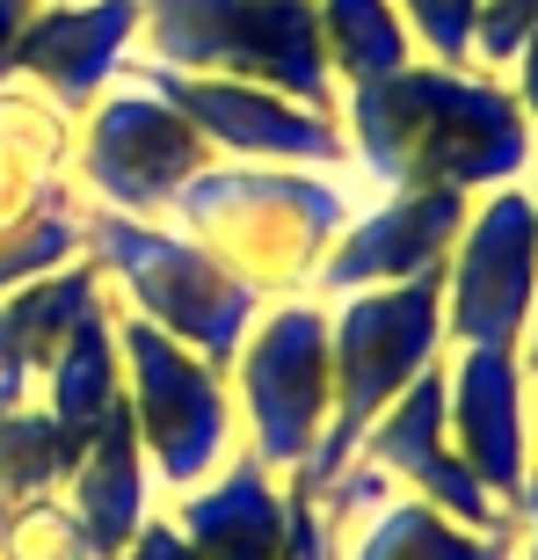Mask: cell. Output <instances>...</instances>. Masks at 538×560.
Masks as SVG:
<instances>
[{
  "label": "cell",
  "mask_w": 538,
  "mask_h": 560,
  "mask_svg": "<svg viewBox=\"0 0 538 560\" xmlns=\"http://www.w3.org/2000/svg\"><path fill=\"white\" fill-rule=\"evenodd\" d=\"M342 139H350L356 189H458L488 197L531 175L538 139L524 125L502 73L480 66L408 59L400 73L342 95Z\"/></svg>",
  "instance_id": "cell-1"
},
{
  "label": "cell",
  "mask_w": 538,
  "mask_h": 560,
  "mask_svg": "<svg viewBox=\"0 0 538 560\" xmlns=\"http://www.w3.org/2000/svg\"><path fill=\"white\" fill-rule=\"evenodd\" d=\"M364 205L356 175L342 167H269V161H211L197 183L175 197L167 226L189 233L197 248L248 284L262 306L277 299H313L320 262L335 233Z\"/></svg>",
  "instance_id": "cell-2"
},
{
  "label": "cell",
  "mask_w": 538,
  "mask_h": 560,
  "mask_svg": "<svg viewBox=\"0 0 538 560\" xmlns=\"http://www.w3.org/2000/svg\"><path fill=\"white\" fill-rule=\"evenodd\" d=\"M444 277H414V284H378L328 299V364H335V416L328 436L313 444V458L299 466V488H320L356 458L364 430H372L414 378L444 364Z\"/></svg>",
  "instance_id": "cell-3"
},
{
  "label": "cell",
  "mask_w": 538,
  "mask_h": 560,
  "mask_svg": "<svg viewBox=\"0 0 538 560\" xmlns=\"http://www.w3.org/2000/svg\"><path fill=\"white\" fill-rule=\"evenodd\" d=\"M81 255L95 262L103 291L131 320L161 328L167 342H183V350L211 357V364H233V350L248 342L255 313H262V299L248 284H233L167 219H117V211L81 205Z\"/></svg>",
  "instance_id": "cell-4"
},
{
  "label": "cell",
  "mask_w": 538,
  "mask_h": 560,
  "mask_svg": "<svg viewBox=\"0 0 538 560\" xmlns=\"http://www.w3.org/2000/svg\"><path fill=\"white\" fill-rule=\"evenodd\" d=\"M139 59L167 73L262 81L313 109H342L313 0H139Z\"/></svg>",
  "instance_id": "cell-5"
},
{
  "label": "cell",
  "mask_w": 538,
  "mask_h": 560,
  "mask_svg": "<svg viewBox=\"0 0 538 560\" xmlns=\"http://www.w3.org/2000/svg\"><path fill=\"white\" fill-rule=\"evenodd\" d=\"M117 357H125V416L139 430V452L153 466L161 502L204 488L233 452H241V416H233L226 364L167 342L117 306Z\"/></svg>",
  "instance_id": "cell-6"
},
{
  "label": "cell",
  "mask_w": 538,
  "mask_h": 560,
  "mask_svg": "<svg viewBox=\"0 0 538 560\" xmlns=\"http://www.w3.org/2000/svg\"><path fill=\"white\" fill-rule=\"evenodd\" d=\"M241 452L269 474H299L335 416V364H328V299H277L255 313L248 342L226 364Z\"/></svg>",
  "instance_id": "cell-7"
},
{
  "label": "cell",
  "mask_w": 538,
  "mask_h": 560,
  "mask_svg": "<svg viewBox=\"0 0 538 560\" xmlns=\"http://www.w3.org/2000/svg\"><path fill=\"white\" fill-rule=\"evenodd\" d=\"M204 167H211V145L197 139V125L167 95L139 88L131 73L73 117V167H66V183H73V197L87 211L167 219L175 197Z\"/></svg>",
  "instance_id": "cell-8"
},
{
  "label": "cell",
  "mask_w": 538,
  "mask_h": 560,
  "mask_svg": "<svg viewBox=\"0 0 538 560\" xmlns=\"http://www.w3.org/2000/svg\"><path fill=\"white\" fill-rule=\"evenodd\" d=\"M538 306V211L524 183L488 189L466 211L444 262V342L452 350H517Z\"/></svg>",
  "instance_id": "cell-9"
},
{
  "label": "cell",
  "mask_w": 538,
  "mask_h": 560,
  "mask_svg": "<svg viewBox=\"0 0 538 560\" xmlns=\"http://www.w3.org/2000/svg\"><path fill=\"white\" fill-rule=\"evenodd\" d=\"M139 88L167 95L183 109L211 161H269V167H342L350 175V139L342 109H313L299 95H277L262 81H211V73H167V66H125Z\"/></svg>",
  "instance_id": "cell-10"
},
{
  "label": "cell",
  "mask_w": 538,
  "mask_h": 560,
  "mask_svg": "<svg viewBox=\"0 0 538 560\" xmlns=\"http://www.w3.org/2000/svg\"><path fill=\"white\" fill-rule=\"evenodd\" d=\"M466 211H473V197H458V189H372L350 211V226L335 233L313 299H350V291L444 277L458 233H466Z\"/></svg>",
  "instance_id": "cell-11"
},
{
  "label": "cell",
  "mask_w": 538,
  "mask_h": 560,
  "mask_svg": "<svg viewBox=\"0 0 538 560\" xmlns=\"http://www.w3.org/2000/svg\"><path fill=\"white\" fill-rule=\"evenodd\" d=\"M356 458H372L378 474L394 480V495L430 502V510H444V517L466 524V532H517V510H502L473 480V466L452 452V430H444V364H430V372L364 430Z\"/></svg>",
  "instance_id": "cell-12"
},
{
  "label": "cell",
  "mask_w": 538,
  "mask_h": 560,
  "mask_svg": "<svg viewBox=\"0 0 538 560\" xmlns=\"http://www.w3.org/2000/svg\"><path fill=\"white\" fill-rule=\"evenodd\" d=\"M444 430L480 488L517 510L531 488V378L517 350H444Z\"/></svg>",
  "instance_id": "cell-13"
},
{
  "label": "cell",
  "mask_w": 538,
  "mask_h": 560,
  "mask_svg": "<svg viewBox=\"0 0 538 560\" xmlns=\"http://www.w3.org/2000/svg\"><path fill=\"white\" fill-rule=\"evenodd\" d=\"M139 59V0H66V8H37L15 51V81L81 117L95 95L125 81V66Z\"/></svg>",
  "instance_id": "cell-14"
},
{
  "label": "cell",
  "mask_w": 538,
  "mask_h": 560,
  "mask_svg": "<svg viewBox=\"0 0 538 560\" xmlns=\"http://www.w3.org/2000/svg\"><path fill=\"white\" fill-rule=\"evenodd\" d=\"M175 532L189 539V560H277L284 553V474L262 458L233 452L204 488L161 502Z\"/></svg>",
  "instance_id": "cell-15"
},
{
  "label": "cell",
  "mask_w": 538,
  "mask_h": 560,
  "mask_svg": "<svg viewBox=\"0 0 538 560\" xmlns=\"http://www.w3.org/2000/svg\"><path fill=\"white\" fill-rule=\"evenodd\" d=\"M59 495H66V510L81 517L95 560H117L131 532H139V524L161 510L153 466H145L139 430H131L125 408H117V416H109L103 430L81 444V458H73V466H66V480H59Z\"/></svg>",
  "instance_id": "cell-16"
},
{
  "label": "cell",
  "mask_w": 538,
  "mask_h": 560,
  "mask_svg": "<svg viewBox=\"0 0 538 560\" xmlns=\"http://www.w3.org/2000/svg\"><path fill=\"white\" fill-rule=\"evenodd\" d=\"M37 408L59 422V436L73 452L125 408V357H117V299H109V291H103V306L59 342V357L44 364Z\"/></svg>",
  "instance_id": "cell-17"
},
{
  "label": "cell",
  "mask_w": 538,
  "mask_h": 560,
  "mask_svg": "<svg viewBox=\"0 0 538 560\" xmlns=\"http://www.w3.org/2000/svg\"><path fill=\"white\" fill-rule=\"evenodd\" d=\"M342 560H510L517 553V532H466L444 510L414 495H386L372 517H356L342 539Z\"/></svg>",
  "instance_id": "cell-18"
},
{
  "label": "cell",
  "mask_w": 538,
  "mask_h": 560,
  "mask_svg": "<svg viewBox=\"0 0 538 560\" xmlns=\"http://www.w3.org/2000/svg\"><path fill=\"white\" fill-rule=\"evenodd\" d=\"M313 22H320V51H328V73L342 95L386 81L414 59V37L394 0H313Z\"/></svg>",
  "instance_id": "cell-19"
},
{
  "label": "cell",
  "mask_w": 538,
  "mask_h": 560,
  "mask_svg": "<svg viewBox=\"0 0 538 560\" xmlns=\"http://www.w3.org/2000/svg\"><path fill=\"white\" fill-rule=\"evenodd\" d=\"M95 306H103V277H95V262L81 255V262H66V270L37 277V284L8 291V299H0V328L15 335V350L30 357V372L44 378V364L59 357V342L81 328Z\"/></svg>",
  "instance_id": "cell-20"
},
{
  "label": "cell",
  "mask_w": 538,
  "mask_h": 560,
  "mask_svg": "<svg viewBox=\"0 0 538 560\" xmlns=\"http://www.w3.org/2000/svg\"><path fill=\"white\" fill-rule=\"evenodd\" d=\"M0 161L66 183V167H73V117L51 95H37L30 81H0Z\"/></svg>",
  "instance_id": "cell-21"
},
{
  "label": "cell",
  "mask_w": 538,
  "mask_h": 560,
  "mask_svg": "<svg viewBox=\"0 0 538 560\" xmlns=\"http://www.w3.org/2000/svg\"><path fill=\"white\" fill-rule=\"evenodd\" d=\"M73 444L59 436V422L44 408H22V416H0V502H30V495H51L73 466Z\"/></svg>",
  "instance_id": "cell-22"
},
{
  "label": "cell",
  "mask_w": 538,
  "mask_h": 560,
  "mask_svg": "<svg viewBox=\"0 0 538 560\" xmlns=\"http://www.w3.org/2000/svg\"><path fill=\"white\" fill-rule=\"evenodd\" d=\"M0 560H95L81 517L66 510V495H30V502H8L0 517Z\"/></svg>",
  "instance_id": "cell-23"
},
{
  "label": "cell",
  "mask_w": 538,
  "mask_h": 560,
  "mask_svg": "<svg viewBox=\"0 0 538 560\" xmlns=\"http://www.w3.org/2000/svg\"><path fill=\"white\" fill-rule=\"evenodd\" d=\"M66 262H81V197L44 211L37 226L0 233V299L37 284V277H51V270H66Z\"/></svg>",
  "instance_id": "cell-24"
},
{
  "label": "cell",
  "mask_w": 538,
  "mask_h": 560,
  "mask_svg": "<svg viewBox=\"0 0 538 560\" xmlns=\"http://www.w3.org/2000/svg\"><path fill=\"white\" fill-rule=\"evenodd\" d=\"M414 37V59L436 66H473V8L480 0H394Z\"/></svg>",
  "instance_id": "cell-25"
},
{
  "label": "cell",
  "mask_w": 538,
  "mask_h": 560,
  "mask_svg": "<svg viewBox=\"0 0 538 560\" xmlns=\"http://www.w3.org/2000/svg\"><path fill=\"white\" fill-rule=\"evenodd\" d=\"M538 30V0H480L473 8V66L480 73H510L524 37Z\"/></svg>",
  "instance_id": "cell-26"
},
{
  "label": "cell",
  "mask_w": 538,
  "mask_h": 560,
  "mask_svg": "<svg viewBox=\"0 0 538 560\" xmlns=\"http://www.w3.org/2000/svg\"><path fill=\"white\" fill-rule=\"evenodd\" d=\"M59 205H73V183H51V175H37V167L0 161V233L37 226L44 211H59Z\"/></svg>",
  "instance_id": "cell-27"
},
{
  "label": "cell",
  "mask_w": 538,
  "mask_h": 560,
  "mask_svg": "<svg viewBox=\"0 0 538 560\" xmlns=\"http://www.w3.org/2000/svg\"><path fill=\"white\" fill-rule=\"evenodd\" d=\"M277 560H342L335 553V532L320 524V510H313V495L299 480H284V553Z\"/></svg>",
  "instance_id": "cell-28"
},
{
  "label": "cell",
  "mask_w": 538,
  "mask_h": 560,
  "mask_svg": "<svg viewBox=\"0 0 538 560\" xmlns=\"http://www.w3.org/2000/svg\"><path fill=\"white\" fill-rule=\"evenodd\" d=\"M22 408H37V372L15 350V335L0 328V416H22Z\"/></svg>",
  "instance_id": "cell-29"
},
{
  "label": "cell",
  "mask_w": 538,
  "mask_h": 560,
  "mask_svg": "<svg viewBox=\"0 0 538 560\" xmlns=\"http://www.w3.org/2000/svg\"><path fill=\"white\" fill-rule=\"evenodd\" d=\"M117 560H189V539L175 532V517H167V510H153V517H145L139 532L125 539V553H117Z\"/></svg>",
  "instance_id": "cell-30"
},
{
  "label": "cell",
  "mask_w": 538,
  "mask_h": 560,
  "mask_svg": "<svg viewBox=\"0 0 538 560\" xmlns=\"http://www.w3.org/2000/svg\"><path fill=\"white\" fill-rule=\"evenodd\" d=\"M502 81H510V95H517V109H524V125H531V139H538V30L524 37V51L510 59V73H502Z\"/></svg>",
  "instance_id": "cell-31"
},
{
  "label": "cell",
  "mask_w": 538,
  "mask_h": 560,
  "mask_svg": "<svg viewBox=\"0 0 538 560\" xmlns=\"http://www.w3.org/2000/svg\"><path fill=\"white\" fill-rule=\"evenodd\" d=\"M30 15H37V0H0V81H15V51H22Z\"/></svg>",
  "instance_id": "cell-32"
},
{
  "label": "cell",
  "mask_w": 538,
  "mask_h": 560,
  "mask_svg": "<svg viewBox=\"0 0 538 560\" xmlns=\"http://www.w3.org/2000/svg\"><path fill=\"white\" fill-rule=\"evenodd\" d=\"M510 560H538V474H531V488H524V502H517V553Z\"/></svg>",
  "instance_id": "cell-33"
},
{
  "label": "cell",
  "mask_w": 538,
  "mask_h": 560,
  "mask_svg": "<svg viewBox=\"0 0 538 560\" xmlns=\"http://www.w3.org/2000/svg\"><path fill=\"white\" fill-rule=\"evenodd\" d=\"M517 364H524V378L538 386V306H531V328H524V342H517Z\"/></svg>",
  "instance_id": "cell-34"
},
{
  "label": "cell",
  "mask_w": 538,
  "mask_h": 560,
  "mask_svg": "<svg viewBox=\"0 0 538 560\" xmlns=\"http://www.w3.org/2000/svg\"><path fill=\"white\" fill-rule=\"evenodd\" d=\"M531 474H538V386H531Z\"/></svg>",
  "instance_id": "cell-35"
},
{
  "label": "cell",
  "mask_w": 538,
  "mask_h": 560,
  "mask_svg": "<svg viewBox=\"0 0 538 560\" xmlns=\"http://www.w3.org/2000/svg\"><path fill=\"white\" fill-rule=\"evenodd\" d=\"M524 197H531V211H538V161H531V175H524Z\"/></svg>",
  "instance_id": "cell-36"
},
{
  "label": "cell",
  "mask_w": 538,
  "mask_h": 560,
  "mask_svg": "<svg viewBox=\"0 0 538 560\" xmlns=\"http://www.w3.org/2000/svg\"><path fill=\"white\" fill-rule=\"evenodd\" d=\"M37 8H66V0H37Z\"/></svg>",
  "instance_id": "cell-37"
},
{
  "label": "cell",
  "mask_w": 538,
  "mask_h": 560,
  "mask_svg": "<svg viewBox=\"0 0 538 560\" xmlns=\"http://www.w3.org/2000/svg\"><path fill=\"white\" fill-rule=\"evenodd\" d=\"M0 517H8V502H0Z\"/></svg>",
  "instance_id": "cell-38"
}]
</instances>
